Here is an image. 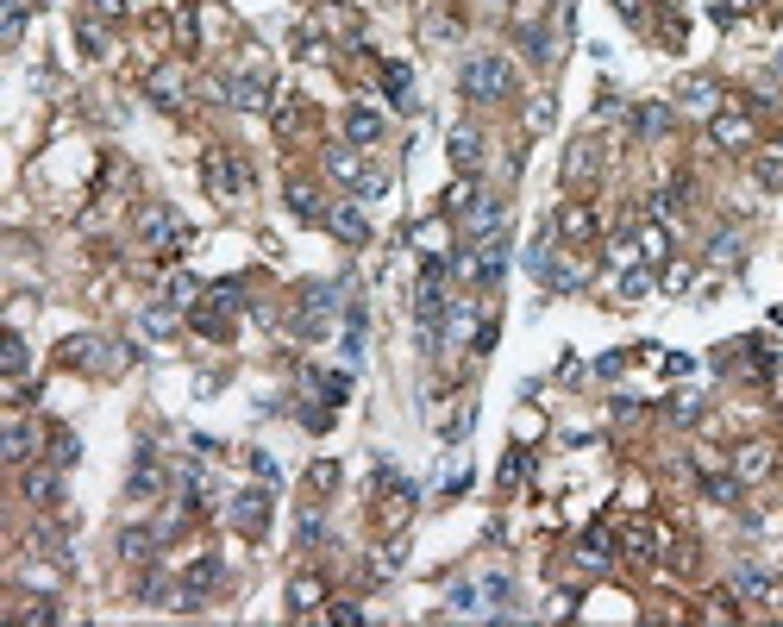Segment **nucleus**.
<instances>
[{
	"instance_id": "obj_1",
	"label": "nucleus",
	"mask_w": 783,
	"mask_h": 627,
	"mask_svg": "<svg viewBox=\"0 0 783 627\" xmlns=\"http://www.w3.org/2000/svg\"><path fill=\"white\" fill-rule=\"evenodd\" d=\"M458 88H464V101H508V88H514V63L502 51H470L464 69H458Z\"/></svg>"
},
{
	"instance_id": "obj_2",
	"label": "nucleus",
	"mask_w": 783,
	"mask_h": 627,
	"mask_svg": "<svg viewBox=\"0 0 783 627\" xmlns=\"http://www.w3.org/2000/svg\"><path fill=\"white\" fill-rule=\"evenodd\" d=\"M239 308H245V289H239V283H220V289H207V295L195 301V314H188V320H195V333L226 339V333H232V314H239Z\"/></svg>"
},
{
	"instance_id": "obj_3",
	"label": "nucleus",
	"mask_w": 783,
	"mask_h": 627,
	"mask_svg": "<svg viewBox=\"0 0 783 627\" xmlns=\"http://www.w3.org/2000/svg\"><path fill=\"white\" fill-rule=\"evenodd\" d=\"M326 170L339 176V182H345V189L358 195V201H376V195L389 189V176H383V170H370V164H364V157L351 151V145H332V151H326Z\"/></svg>"
},
{
	"instance_id": "obj_4",
	"label": "nucleus",
	"mask_w": 783,
	"mask_h": 627,
	"mask_svg": "<svg viewBox=\"0 0 783 627\" xmlns=\"http://www.w3.org/2000/svg\"><path fill=\"white\" fill-rule=\"evenodd\" d=\"M332 314H339V283H307L301 289V308H295V333L301 339H326L332 333Z\"/></svg>"
},
{
	"instance_id": "obj_5",
	"label": "nucleus",
	"mask_w": 783,
	"mask_h": 627,
	"mask_svg": "<svg viewBox=\"0 0 783 627\" xmlns=\"http://www.w3.org/2000/svg\"><path fill=\"white\" fill-rule=\"evenodd\" d=\"M220 95L232 107H270V63L264 57H245L232 76H220Z\"/></svg>"
},
{
	"instance_id": "obj_6",
	"label": "nucleus",
	"mask_w": 783,
	"mask_h": 627,
	"mask_svg": "<svg viewBox=\"0 0 783 627\" xmlns=\"http://www.w3.org/2000/svg\"><path fill=\"white\" fill-rule=\"evenodd\" d=\"M201 182H207L213 201H239V195L251 189V170H245L232 151H207V157H201Z\"/></svg>"
},
{
	"instance_id": "obj_7",
	"label": "nucleus",
	"mask_w": 783,
	"mask_h": 627,
	"mask_svg": "<svg viewBox=\"0 0 783 627\" xmlns=\"http://www.w3.org/2000/svg\"><path fill=\"white\" fill-rule=\"evenodd\" d=\"M38 446H44V433H38V427L26 421V414H13V421H7V433H0V458H7V464H19V471H26Z\"/></svg>"
},
{
	"instance_id": "obj_8",
	"label": "nucleus",
	"mask_w": 783,
	"mask_h": 627,
	"mask_svg": "<svg viewBox=\"0 0 783 627\" xmlns=\"http://www.w3.org/2000/svg\"><path fill=\"white\" fill-rule=\"evenodd\" d=\"M458 220H464V239L477 245V239H489V232H502V201L477 189V195H470V207H464Z\"/></svg>"
},
{
	"instance_id": "obj_9",
	"label": "nucleus",
	"mask_w": 783,
	"mask_h": 627,
	"mask_svg": "<svg viewBox=\"0 0 783 627\" xmlns=\"http://www.w3.org/2000/svg\"><path fill=\"white\" fill-rule=\"evenodd\" d=\"M138 232H145V245H170V251H182V245H188V232L176 226L170 207H145V214H138Z\"/></svg>"
},
{
	"instance_id": "obj_10",
	"label": "nucleus",
	"mask_w": 783,
	"mask_h": 627,
	"mask_svg": "<svg viewBox=\"0 0 783 627\" xmlns=\"http://www.w3.org/2000/svg\"><path fill=\"white\" fill-rule=\"evenodd\" d=\"M326 226H332V239H345V245H364L370 239V220H364L358 201H332L326 207Z\"/></svg>"
},
{
	"instance_id": "obj_11",
	"label": "nucleus",
	"mask_w": 783,
	"mask_h": 627,
	"mask_svg": "<svg viewBox=\"0 0 783 627\" xmlns=\"http://www.w3.org/2000/svg\"><path fill=\"white\" fill-rule=\"evenodd\" d=\"M213 577H220V559H195L182 571V584H176V609H201V596L213 590Z\"/></svg>"
},
{
	"instance_id": "obj_12",
	"label": "nucleus",
	"mask_w": 783,
	"mask_h": 627,
	"mask_svg": "<svg viewBox=\"0 0 783 627\" xmlns=\"http://www.w3.org/2000/svg\"><path fill=\"white\" fill-rule=\"evenodd\" d=\"M232 527L239 533H264L270 527V490H239L232 496Z\"/></svg>"
},
{
	"instance_id": "obj_13",
	"label": "nucleus",
	"mask_w": 783,
	"mask_h": 627,
	"mask_svg": "<svg viewBox=\"0 0 783 627\" xmlns=\"http://www.w3.org/2000/svg\"><path fill=\"white\" fill-rule=\"evenodd\" d=\"M677 107H690V113H702V120H715V113H721V88L708 82V76H683V82H677Z\"/></svg>"
},
{
	"instance_id": "obj_14",
	"label": "nucleus",
	"mask_w": 783,
	"mask_h": 627,
	"mask_svg": "<svg viewBox=\"0 0 783 627\" xmlns=\"http://www.w3.org/2000/svg\"><path fill=\"white\" fill-rule=\"evenodd\" d=\"M558 232L571 245H589L602 232V220H596V207H589V201H571V207H558Z\"/></svg>"
},
{
	"instance_id": "obj_15",
	"label": "nucleus",
	"mask_w": 783,
	"mask_h": 627,
	"mask_svg": "<svg viewBox=\"0 0 783 627\" xmlns=\"http://www.w3.org/2000/svg\"><path fill=\"white\" fill-rule=\"evenodd\" d=\"M445 151H452V164L470 176V170L483 164V126H470V120H464V126H452V138H445Z\"/></svg>"
},
{
	"instance_id": "obj_16",
	"label": "nucleus",
	"mask_w": 783,
	"mask_h": 627,
	"mask_svg": "<svg viewBox=\"0 0 783 627\" xmlns=\"http://www.w3.org/2000/svg\"><path fill=\"white\" fill-rule=\"evenodd\" d=\"M708 138H715V145L721 151H746L752 145V120H746V113H715V120H708Z\"/></svg>"
},
{
	"instance_id": "obj_17",
	"label": "nucleus",
	"mask_w": 783,
	"mask_h": 627,
	"mask_svg": "<svg viewBox=\"0 0 783 627\" xmlns=\"http://www.w3.org/2000/svg\"><path fill=\"white\" fill-rule=\"evenodd\" d=\"M771 446H765V439H752V446H733V477H740V483H758V477H771Z\"/></svg>"
},
{
	"instance_id": "obj_18",
	"label": "nucleus",
	"mask_w": 783,
	"mask_h": 627,
	"mask_svg": "<svg viewBox=\"0 0 783 627\" xmlns=\"http://www.w3.org/2000/svg\"><path fill=\"white\" fill-rule=\"evenodd\" d=\"M57 471H63V464H57ZM57 471L26 464V502H32V508H57V502H63V477H57Z\"/></svg>"
},
{
	"instance_id": "obj_19",
	"label": "nucleus",
	"mask_w": 783,
	"mask_h": 627,
	"mask_svg": "<svg viewBox=\"0 0 783 627\" xmlns=\"http://www.w3.org/2000/svg\"><path fill=\"white\" fill-rule=\"evenodd\" d=\"M101 352H113V345H101V339H69L63 345V364H82V370H120V358H101Z\"/></svg>"
},
{
	"instance_id": "obj_20",
	"label": "nucleus",
	"mask_w": 783,
	"mask_h": 627,
	"mask_svg": "<svg viewBox=\"0 0 783 627\" xmlns=\"http://www.w3.org/2000/svg\"><path fill=\"white\" fill-rule=\"evenodd\" d=\"M126 490H132V502H145V496H157V490H163V464H157V452H151V446L138 452V464H132V483H126Z\"/></svg>"
},
{
	"instance_id": "obj_21",
	"label": "nucleus",
	"mask_w": 783,
	"mask_h": 627,
	"mask_svg": "<svg viewBox=\"0 0 783 627\" xmlns=\"http://www.w3.org/2000/svg\"><path fill=\"white\" fill-rule=\"evenodd\" d=\"M383 95H389V107L414 113V69L408 63H383Z\"/></svg>"
},
{
	"instance_id": "obj_22",
	"label": "nucleus",
	"mask_w": 783,
	"mask_h": 627,
	"mask_svg": "<svg viewBox=\"0 0 783 627\" xmlns=\"http://www.w3.org/2000/svg\"><path fill=\"white\" fill-rule=\"evenodd\" d=\"M151 101H157V107H182V101H188V76H182L176 63H170V69H151Z\"/></svg>"
},
{
	"instance_id": "obj_23",
	"label": "nucleus",
	"mask_w": 783,
	"mask_h": 627,
	"mask_svg": "<svg viewBox=\"0 0 783 627\" xmlns=\"http://www.w3.org/2000/svg\"><path fill=\"white\" fill-rule=\"evenodd\" d=\"M596 170H602V151L589 145V138H577V145L564 151V182H589Z\"/></svg>"
},
{
	"instance_id": "obj_24",
	"label": "nucleus",
	"mask_w": 783,
	"mask_h": 627,
	"mask_svg": "<svg viewBox=\"0 0 783 627\" xmlns=\"http://www.w3.org/2000/svg\"><path fill=\"white\" fill-rule=\"evenodd\" d=\"M345 138H351V145H376V138H383V113L345 107Z\"/></svg>"
},
{
	"instance_id": "obj_25",
	"label": "nucleus",
	"mask_w": 783,
	"mask_h": 627,
	"mask_svg": "<svg viewBox=\"0 0 783 627\" xmlns=\"http://www.w3.org/2000/svg\"><path fill=\"white\" fill-rule=\"evenodd\" d=\"M320 602H326V584H320L314 571H301L295 584H289V609H295V615H314Z\"/></svg>"
},
{
	"instance_id": "obj_26",
	"label": "nucleus",
	"mask_w": 783,
	"mask_h": 627,
	"mask_svg": "<svg viewBox=\"0 0 783 627\" xmlns=\"http://www.w3.org/2000/svg\"><path fill=\"white\" fill-rule=\"evenodd\" d=\"M633 245H639V258H646V264H664V258H671V232H664L658 220L639 226V232H633Z\"/></svg>"
},
{
	"instance_id": "obj_27",
	"label": "nucleus",
	"mask_w": 783,
	"mask_h": 627,
	"mask_svg": "<svg viewBox=\"0 0 783 627\" xmlns=\"http://www.w3.org/2000/svg\"><path fill=\"white\" fill-rule=\"evenodd\" d=\"M658 540H664V533H658V527H646V521H627V527H621V546H627V559H652V552H658Z\"/></svg>"
},
{
	"instance_id": "obj_28",
	"label": "nucleus",
	"mask_w": 783,
	"mask_h": 627,
	"mask_svg": "<svg viewBox=\"0 0 783 627\" xmlns=\"http://www.w3.org/2000/svg\"><path fill=\"white\" fill-rule=\"evenodd\" d=\"M577 559H583V565H608V559H614V527H589L583 546H577Z\"/></svg>"
},
{
	"instance_id": "obj_29",
	"label": "nucleus",
	"mask_w": 783,
	"mask_h": 627,
	"mask_svg": "<svg viewBox=\"0 0 783 627\" xmlns=\"http://www.w3.org/2000/svg\"><path fill=\"white\" fill-rule=\"evenodd\" d=\"M633 132H639V138H664V132H671V107H664V101H646V107L633 113Z\"/></svg>"
},
{
	"instance_id": "obj_30",
	"label": "nucleus",
	"mask_w": 783,
	"mask_h": 627,
	"mask_svg": "<svg viewBox=\"0 0 783 627\" xmlns=\"http://www.w3.org/2000/svg\"><path fill=\"white\" fill-rule=\"evenodd\" d=\"M752 176H758V189H783V145H771V151H758L752 157Z\"/></svg>"
},
{
	"instance_id": "obj_31",
	"label": "nucleus",
	"mask_w": 783,
	"mask_h": 627,
	"mask_svg": "<svg viewBox=\"0 0 783 627\" xmlns=\"http://www.w3.org/2000/svg\"><path fill=\"white\" fill-rule=\"evenodd\" d=\"M733 590H740V596H752V602H783V590L771 584L765 571H752V565H746L740 577H733Z\"/></svg>"
},
{
	"instance_id": "obj_32",
	"label": "nucleus",
	"mask_w": 783,
	"mask_h": 627,
	"mask_svg": "<svg viewBox=\"0 0 783 627\" xmlns=\"http://www.w3.org/2000/svg\"><path fill=\"white\" fill-rule=\"evenodd\" d=\"M652 289H658L652 264H627V270H621V301H646Z\"/></svg>"
},
{
	"instance_id": "obj_33",
	"label": "nucleus",
	"mask_w": 783,
	"mask_h": 627,
	"mask_svg": "<svg viewBox=\"0 0 783 627\" xmlns=\"http://www.w3.org/2000/svg\"><path fill=\"white\" fill-rule=\"evenodd\" d=\"M289 214L295 220H326V201L307 189V182H289Z\"/></svg>"
},
{
	"instance_id": "obj_34",
	"label": "nucleus",
	"mask_w": 783,
	"mask_h": 627,
	"mask_svg": "<svg viewBox=\"0 0 783 627\" xmlns=\"http://www.w3.org/2000/svg\"><path fill=\"white\" fill-rule=\"evenodd\" d=\"M120 552H126L132 565H145L151 552H157V533H145V527H126V533H120Z\"/></svg>"
},
{
	"instance_id": "obj_35",
	"label": "nucleus",
	"mask_w": 783,
	"mask_h": 627,
	"mask_svg": "<svg viewBox=\"0 0 783 627\" xmlns=\"http://www.w3.org/2000/svg\"><path fill=\"white\" fill-rule=\"evenodd\" d=\"M7 621H26V627H44V621H57V609H51V602H7Z\"/></svg>"
},
{
	"instance_id": "obj_36",
	"label": "nucleus",
	"mask_w": 783,
	"mask_h": 627,
	"mask_svg": "<svg viewBox=\"0 0 783 627\" xmlns=\"http://www.w3.org/2000/svg\"><path fill=\"white\" fill-rule=\"evenodd\" d=\"M26 0H7V7H0V38H7V44H19V38H26Z\"/></svg>"
},
{
	"instance_id": "obj_37",
	"label": "nucleus",
	"mask_w": 783,
	"mask_h": 627,
	"mask_svg": "<svg viewBox=\"0 0 783 627\" xmlns=\"http://www.w3.org/2000/svg\"><path fill=\"white\" fill-rule=\"evenodd\" d=\"M520 44H527L533 63H552V57H558V51H552V32H545V26H520Z\"/></svg>"
},
{
	"instance_id": "obj_38",
	"label": "nucleus",
	"mask_w": 783,
	"mask_h": 627,
	"mask_svg": "<svg viewBox=\"0 0 783 627\" xmlns=\"http://www.w3.org/2000/svg\"><path fill=\"white\" fill-rule=\"evenodd\" d=\"M0 364H7V377H26L32 352H26V339H19V333H7V345H0Z\"/></svg>"
},
{
	"instance_id": "obj_39",
	"label": "nucleus",
	"mask_w": 783,
	"mask_h": 627,
	"mask_svg": "<svg viewBox=\"0 0 783 627\" xmlns=\"http://www.w3.org/2000/svg\"><path fill=\"white\" fill-rule=\"evenodd\" d=\"M195 295H201V283H195V276H182V270L170 276V283H163V301H170V308H188Z\"/></svg>"
},
{
	"instance_id": "obj_40",
	"label": "nucleus",
	"mask_w": 783,
	"mask_h": 627,
	"mask_svg": "<svg viewBox=\"0 0 783 627\" xmlns=\"http://www.w3.org/2000/svg\"><path fill=\"white\" fill-rule=\"evenodd\" d=\"M320 533H326V521H320V502H307V508H301V521H295V540H301V546H314Z\"/></svg>"
},
{
	"instance_id": "obj_41",
	"label": "nucleus",
	"mask_w": 783,
	"mask_h": 627,
	"mask_svg": "<svg viewBox=\"0 0 783 627\" xmlns=\"http://www.w3.org/2000/svg\"><path fill=\"white\" fill-rule=\"evenodd\" d=\"M276 132H282V138H295V132H301V101H295V95H282V101H276Z\"/></svg>"
},
{
	"instance_id": "obj_42",
	"label": "nucleus",
	"mask_w": 783,
	"mask_h": 627,
	"mask_svg": "<svg viewBox=\"0 0 783 627\" xmlns=\"http://www.w3.org/2000/svg\"><path fill=\"white\" fill-rule=\"evenodd\" d=\"M458 38V19L452 13H426V44H452Z\"/></svg>"
},
{
	"instance_id": "obj_43",
	"label": "nucleus",
	"mask_w": 783,
	"mask_h": 627,
	"mask_svg": "<svg viewBox=\"0 0 783 627\" xmlns=\"http://www.w3.org/2000/svg\"><path fill=\"white\" fill-rule=\"evenodd\" d=\"M683 207V182H664V189H652V214H677Z\"/></svg>"
},
{
	"instance_id": "obj_44",
	"label": "nucleus",
	"mask_w": 783,
	"mask_h": 627,
	"mask_svg": "<svg viewBox=\"0 0 783 627\" xmlns=\"http://www.w3.org/2000/svg\"><path fill=\"white\" fill-rule=\"evenodd\" d=\"M332 483H339V464H332V458H320L314 471H307V490H320V496H326Z\"/></svg>"
},
{
	"instance_id": "obj_45",
	"label": "nucleus",
	"mask_w": 783,
	"mask_h": 627,
	"mask_svg": "<svg viewBox=\"0 0 783 627\" xmlns=\"http://www.w3.org/2000/svg\"><path fill=\"white\" fill-rule=\"evenodd\" d=\"M51 458H57V464H63V471H69V464H76V458H82V446H76V433H57V439H51Z\"/></svg>"
},
{
	"instance_id": "obj_46",
	"label": "nucleus",
	"mask_w": 783,
	"mask_h": 627,
	"mask_svg": "<svg viewBox=\"0 0 783 627\" xmlns=\"http://www.w3.org/2000/svg\"><path fill=\"white\" fill-rule=\"evenodd\" d=\"M708 251H715V264H733V258H740V232H721Z\"/></svg>"
},
{
	"instance_id": "obj_47",
	"label": "nucleus",
	"mask_w": 783,
	"mask_h": 627,
	"mask_svg": "<svg viewBox=\"0 0 783 627\" xmlns=\"http://www.w3.org/2000/svg\"><path fill=\"white\" fill-rule=\"evenodd\" d=\"M320 26H326V32H351V26H358V19H351L345 7H326V13H320Z\"/></svg>"
},
{
	"instance_id": "obj_48",
	"label": "nucleus",
	"mask_w": 783,
	"mask_h": 627,
	"mask_svg": "<svg viewBox=\"0 0 783 627\" xmlns=\"http://www.w3.org/2000/svg\"><path fill=\"white\" fill-rule=\"evenodd\" d=\"M320 389H326V402H345L351 396V377H320Z\"/></svg>"
},
{
	"instance_id": "obj_49",
	"label": "nucleus",
	"mask_w": 783,
	"mask_h": 627,
	"mask_svg": "<svg viewBox=\"0 0 783 627\" xmlns=\"http://www.w3.org/2000/svg\"><path fill=\"white\" fill-rule=\"evenodd\" d=\"M545 120H552V101H545V95H533V107H527V126H533V132H539V126H545Z\"/></svg>"
},
{
	"instance_id": "obj_50",
	"label": "nucleus",
	"mask_w": 783,
	"mask_h": 627,
	"mask_svg": "<svg viewBox=\"0 0 783 627\" xmlns=\"http://www.w3.org/2000/svg\"><path fill=\"white\" fill-rule=\"evenodd\" d=\"M708 615H715V621H733V596L715 590V596H708Z\"/></svg>"
},
{
	"instance_id": "obj_51",
	"label": "nucleus",
	"mask_w": 783,
	"mask_h": 627,
	"mask_svg": "<svg viewBox=\"0 0 783 627\" xmlns=\"http://www.w3.org/2000/svg\"><path fill=\"white\" fill-rule=\"evenodd\" d=\"M658 283H664V289H690V264H671V270L658 276Z\"/></svg>"
},
{
	"instance_id": "obj_52",
	"label": "nucleus",
	"mask_w": 783,
	"mask_h": 627,
	"mask_svg": "<svg viewBox=\"0 0 783 627\" xmlns=\"http://www.w3.org/2000/svg\"><path fill=\"white\" fill-rule=\"evenodd\" d=\"M138 7V0H94V13H101V19H120V13H132Z\"/></svg>"
},
{
	"instance_id": "obj_53",
	"label": "nucleus",
	"mask_w": 783,
	"mask_h": 627,
	"mask_svg": "<svg viewBox=\"0 0 783 627\" xmlns=\"http://www.w3.org/2000/svg\"><path fill=\"white\" fill-rule=\"evenodd\" d=\"M326 615H332V621H345V627H351V621H364V609H358V602H332Z\"/></svg>"
},
{
	"instance_id": "obj_54",
	"label": "nucleus",
	"mask_w": 783,
	"mask_h": 627,
	"mask_svg": "<svg viewBox=\"0 0 783 627\" xmlns=\"http://www.w3.org/2000/svg\"><path fill=\"white\" fill-rule=\"evenodd\" d=\"M101 44H107V38L94 32V19H82V51H88V57H101Z\"/></svg>"
},
{
	"instance_id": "obj_55",
	"label": "nucleus",
	"mask_w": 783,
	"mask_h": 627,
	"mask_svg": "<svg viewBox=\"0 0 783 627\" xmlns=\"http://www.w3.org/2000/svg\"><path fill=\"white\" fill-rule=\"evenodd\" d=\"M520 477H527V452H514V458L502 464V483H520Z\"/></svg>"
},
{
	"instance_id": "obj_56",
	"label": "nucleus",
	"mask_w": 783,
	"mask_h": 627,
	"mask_svg": "<svg viewBox=\"0 0 783 627\" xmlns=\"http://www.w3.org/2000/svg\"><path fill=\"white\" fill-rule=\"evenodd\" d=\"M614 7H621L627 19H646V0H614Z\"/></svg>"
},
{
	"instance_id": "obj_57",
	"label": "nucleus",
	"mask_w": 783,
	"mask_h": 627,
	"mask_svg": "<svg viewBox=\"0 0 783 627\" xmlns=\"http://www.w3.org/2000/svg\"><path fill=\"white\" fill-rule=\"evenodd\" d=\"M765 0H727V13H758Z\"/></svg>"
},
{
	"instance_id": "obj_58",
	"label": "nucleus",
	"mask_w": 783,
	"mask_h": 627,
	"mask_svg": "<svg viewBox=\"0 0 783 627\" xmlns=\"http://www.w3.org/2000/svg\"><path fill=\"white\" fill-rule=\"evenodd\" d=\"M26 7H51V0H26Z\"/></svg>"
},
{
	"instance_id": "obj_59",
	"label": "nucleus",
	"mask_w": 783,
	"mask_h": 627,
	"mask_svg": "<svg viewBox=\"0 0 783 627\" xmlns=\"http://www.w3.org/2000/svg\"><path fill=\"white\" fill-rule=\"evenodd\" d=\"M495 7H502V0H495Z\"/></svg>"
}]
</instances>
